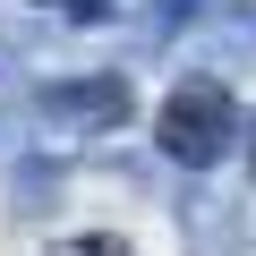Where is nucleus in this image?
<instances>
[{
	"mask_svg": "<svg viewBox=\"0 0 256 256\" xmlns=\"http://www.w3.org/2000/svg\"><path fill=\"white\" fill-rule=\"evenodd\" d=\"M239 102H230V86L222 77H180L171 94H162V111H154V146L180 162V171H214V162H230V146H239Z\"/></svg>",
	"mask_w": 256,
	"mask_h": 256,
	"instance_id": "1",
	"label": "nucleus"
},
{
	"mask_svg": "<svg viewBox=\"0 0 256 256\" xmlns=\"http://www.w3.org/2000/svg\"><path fill=\"white\" fill-rule=\"evenodd\" d=\"M43 111L52 120H128V86L120 77H102V86H52Z\"/></svg>",
	"mask_w": 256,
	"mask_h": 256,
	"instance_id": "2",
	"label": "nucleus"
},
{
	"mask_svg": "<svg viewBox=\"0 0 256 256\" xmlns=\"http://www.w3.org/2000/svg\"><path fill=\"white\" fill-rule=\"evenodd\" d=\"M43 256H137L128 239H111V230H68V239H52Z\"/></svg>",
	"mask_w": 256,
	"mask_h": 256,
	"instance_id": "3",
	"label": "nucleus"
},
{
	"mask_svg": "<svg viewBox=\"0 0 256 256\" xmlns=\"http://www.w3.org/2000/svg\"><path fill=\"white\" fill-rule=\"evenodd\" d=\"M68 9H77V18H94V9H102V0H68Z\"/></svg>",
	"mask_w": 256,
	"mask_h": 256,
	"instance_id": "4",
	"label": "nucleus"
},
{
	"mask_svg": "<svg viewBox=\"0 0 256 256\" xmlns=\"http://www.w3.org/2000/svg\"><path fill=\"white\" fill-rule=\"evenodd\" d=\"M239 137H248V171H256V128H239Z\"/></svg>",
	"mask_w": 256,
	"mask_h": 256,
	"instance_id": "5",
	"label": "nucleus"
}]
</instances>
